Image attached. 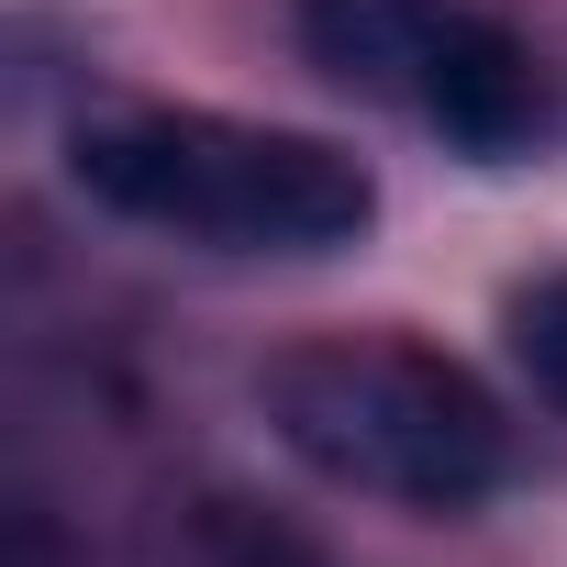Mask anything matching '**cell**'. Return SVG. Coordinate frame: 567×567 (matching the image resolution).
<instances>
[{
    "label": "cell",
    "mask_w": 567,
    "mask_h": 567,
    "mask_svg": "<svg viewBox=\"0 0 567 567\" xmlns=\"http://www.w3.org/2000/svg\"><path fill=\"white\" fill-rule=\"evenodd\" d=\"M267 423L334 489L412 512H467L501 478V412L434 346H301L267 368Z\"/></svg>",
    "instance_id": "cell-2"
},
{
    "label": "cell",
    "mask_w": 567,
    "mask_h": 567,
    "mask_svg": "<svg viewBox=\"0 0 567 567\" xmlns=\"http://www.w3.org/2000/svg\"><path fill=\"white\" fill-rule=\"evenodd\" d=\"M512 368L534 379V401H556V412H567V267H556V278H534V290L512 301Z\"/></svg>",
    "instance_id": "cell-4"
},
{
    "label": "cell",
    "mask_w": 567,
    "mask_h": 567,
    "mask_svg": "<svg viewBox=\"0 0 567 567\" xmlns=\"http://www.w3.org/2000/svg\"><path fill=\"white\" fill-rule=\"evenodd\" d=\"M79 189L123 223L234 245V256H323L357 245L379 189L346 145L278 134V123H223V112H123L68 145Z\"/></svg>",
    "instance_id": "cell-1"
},
{
    "label": "cell",
    "mask_w": 567,
    "mask_h": 567,
    "mask_svg": "<svg viewBox=\"0 0 567 567\" xmlns=\"http://www.w3.org/2000/svg\"><path fill=\"white\" fill-rule=\"evenodd\" d=\"M301 45H312L323 79H346L368 101H401V112L445 123L478 156H501L545 123L534 56L501 23L445 12V0H301Z\"/></svg>",
    "instance_id": "cell-3"
}]
</instances>
